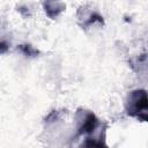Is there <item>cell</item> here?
I'll list each match as a JSON object with an SVG mask.
<instances>
[{
    "label": "cell",
    "instance_id": "6da1fadb",
    "mask_svg": "<svg viewBox=\"0 0 148 148\" xmlns=\"http://www.w3.org/2000/svg\"><path fill=\"white\" fill-rule=\"evenodd\" d=\"M125 108L128 116L148 123V91L145 89L132 90L126 98Z\"/></svg>",
    "mask_w": 148,
    "mask_h": 148
},
{
    "label": "cell",
    "instance_id": "7a4b0ae2",
    "mask_svg": "<svg viewBox=\"0 0 148 148\" xmlns=\"http://www.w3.org/2000/svg\"><path fill=\"white\" fill-rule=\"evenodd\" d=\"M75 124H76V135H91L101 127L98 118L91 111L80 109L75 113Z\"/></svg>",
    "mask_w": 148,
    "mask_h": 148
},
{
    "label": "cell",
    "instance_id": "3957f363",
    "mask_svg": "<svg viewBox=\"0 0 148 148\" xmlns=\"http://www.w3.org/2000/svg\"><path fill=\"white\" fill-rule=\"evenodd\" d=\"M43 9L50 18L54 20L66 9V5L62 0H44Z\"/></svg>",
    "mask_w": 148,
    "mask_h": 148
},
{
    "label": "cell",
    "instance_id": "277c9868",
    "mask_svg": "<svg viewBox=\"0 0 148 148\" xmlns=\"http://www.w3.org/2000/svg\"><path fill=\"white\" fill-rule=\"evenodd\" d=\"M80 10L83 12V14H77V17H79V21H83L81 23V25L83 28H87V27H90V25H94L95 23H103V16H101L98 13L94 12V10H87L86 7H81Z\"/></svg>",
    "mask_w": 148,
    "mask_h": 148
},
{
    "label": "cell",
    "instance_id": "5b68a950",
    "mask_svg": "<svg viewBox=\"0 0 148 148\" xmlns=\"http://www.w3.org/2000/svg\"><path fill=\"white\" fill-rule=\"evenodd\" d=\"M17 50H20L25 57H30V58H34V57H37L39 54V51L37 49H35L32 45L30 44H21L18 45Z\"/></svg>",
    "mask_w": 148,
    "mask_h": 148
},
{
    "label": "cell",
    "instance_id": "8992f818",
    "mask_svg": "<svg viewBox=\"0 0 148 148\" xmlns=\"http://www.w3.org/2000/svg\"><path fill=\"white\" fill-rule=\"evenodd\" d=\"M61 114H62L61 111H59V110H53V111H51V112L45 117L44 123H45V124H52V123H54V121H58V120L61 118Z\"/></svg>",
    "mask_w": 148,
    "mask_h": 148
}]
</instances>
